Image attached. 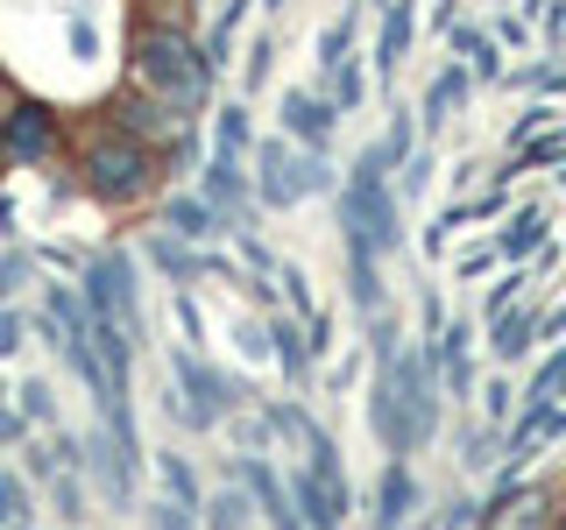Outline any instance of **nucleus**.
I'll use <instances>...</instances> for the list:
<instances>
[{
	"label": "nucleus",
	"mask_w": 566,
	"mask_h": 530,
	"mask_svg": "<svg viewBox=\"0 0 566 530\" xmlns=\"http://www.w3.org/2000/svg\"><path fill=\"white\" fill-rule=\"evenodd\" d=\"M368 424L389 453H418L432 446L439 432V353L432 347H397L382 353V375H376V396H368Z\"/></svg>",
	"instance_id": "obj_1"
},
{
	"label": "nucleus",
	"mask_w": 566,
	"mask_h": 530,
	"mask_svg": "<svg viewBox=\"0 0 566 530\" xmlns=\"http://www.w3.org/2000/svg\"><path fill=\"white\" fill-rule=\"evenodd\" d=\"M128 71H135L142 93H149L156 106H170L177 120H191V114L212 99V57L191 43L185 29H142Z\"/></svg>",
	"instance_id": "obj_2"
},
{
	"label": "nucleus",
	"mask_w": 566,
	"mask_h": 530,
	"mask_svg": "<svg viewBox=\"0 0 566 530\" xmlns=\"http://www.w3.org/2000/svg\"><path fill=\"white\" fill-rule=\"evenodd\" d=\"M340 234L347 247H368V255H397L403 247V205L397 184H389V149H361L354 177L340 184Z\"/></svg>",
	"instance_id": "obj_3"
},
{
	"label": "nucleus",
	"mask_w": 566,
	"mask_h": 530,
	"mask_svg": "<svg viewBox=\"0 0 566 530\" xmlns=\"http://www.w3.org/2000/svg\"><path fill=\"white\" fill-rule=\"evenodd\" d=\"M78 177H85V191H93V199H106V205H135L142 191L156 184V149H149L142 135H128V128H106V135L85 141Z\"/></svg>",
	"instance_id": "obj_4"
},
{
	"label": "nucleus",
	"mask_w": 566,
	"mask_h": 530,
	"mask_svg": "<svg viewBox=\"0 0 566 530\" xmlns=\"http://www.w3.org/2000/svg\"><path fill=\"white\" fill-rule=\"evenodd\" d=\"M248 389H234L220 375V368H206L191 347H170V417L185 424V432H212Z\"/></svg>",
	"instance_id": "obj_5"
},
{
	"label": "nucleus",
	"mask_w": 566,
	"mask_h": 530,
	"mask_svg": "<svg viewBox=\"0 0 566 530\" xmlns=\"http://www.w3.org/2000/svg\"><path fill=\"white\" fill-rule=\"evenodd\" d=\"M85 305H93L106 326H120L128 340H142V283H135V262L120 247L85 262Z\"/></svg>",
	"instance_id": "obj_6"
},
{
	"label": "nucleus",
	"mask_w": 566,
	"mask_h": 530,
	"mask_svg": "<svg viewBox=\"0 0 566 530\" xmlns=\"http://www.w3.org/2000/svg\"><path fill=\"white\" fill-rule=\"evenodd\" d=\"M50 149H57V114H50V106L22 99L0 120V170H29V163H43Z\"/></svg>",
	"instance_id": "obj_7"
},
{
	"label": "nucleus",
	"mask_w": 566,
	"mask_h": 530,
	"mask_svg": "<svg viewBox=\"0 0 566 530\" xmlns=\"http://www.w3.org/2000/svg\"><path fill=\"white\" fill-rule=\"evenodd\" d=\"M474 530H559V495L545 488V481L503 488V495L482 509V523H474Z\"/></svg>",
	"instance_id": "obj_8"
},
{
	"label": "nucleus",
	"mask_w": 566,
	"mask_h": 530,
	"mask_svg": "<svg viewBox=\"0 0 566 530\" xmlns=\"http://www.w3.org/2000/svg\"><path fill=\"white\" fill-rule=\"evenodd\" d=\"M291 495H297V517H305L312 530H347V481L340 474L291 467Z\"/></svg>",
	"instance_id": "obj_9"
},
{
	"label": "nucleus",
	"mask_w": 566,
	"mask_h": 530,
	"mask_svg": "<svg viewBox=\"0 0 566 530\" xmlns=\"http://www.w3.org/2000/svg\"><path fill=\"white\" fill-rule=\"evenodd\" d=\"M241 488L255 495V509H262V517H270L276 530H312L305 517H297V495H291V481H283V474H276L262 453H248V459H241Z\"/></svg>",
	"instance_id": "obj_10"
},
{
	"label": "nucleus",
	"mask_w": 566,
	"mask_h": 530,
	"mask_svg": "<svg viewBox=\"0 0 566 530\" xmlns=\"http://www.w3.org/2000/svg\"><path fill=\"white\" fill-rule=\"evenodd\" d=\"M566 432V411H559V403H524V417L517 424H510V438H503V453H510V467H524V459L531 453H538V446H553V438Z\"/></svg>",
	"instance_id": "obj_11"
},
{
	"label": "nucleus",
	"mask_w": 566,
	"mask_h": 530,
	"mask_svg": "<svg viewBox=\"0 0 566 530\" xmlns=\"http://www.w3.org/2000/svg\"><path fill=\"white\" fill-rule=\"evenodd\" d=\"M333 114H340V106L318 99V93H283V135L318 149V156H326V141H333Z\"/></svg>",
	"instance_id": "obj_12"
},
{
	"label": "nucleus",
	"mask_w": 566,
	"mask_h": 530,
	"mask_svg": "<svg viewBox=\"0 0 566 530\" xmlns=\"http://www.w3.org/2000/svg\"><path fill=\"white\" fill-rule=\"evenodd\" d=\"M220 212H212V199H206V191H170V199H164V234L170 241H212V234H220Z\"/></svg>",
	"instance_id": "obj_13"
},
{
	"label": "nucleus",
	"mask_w": 566,
	"mask_h": 530,
	"mask_svg": "<svg viewBox=\"0 0 566 530\" xmlns=\"http://www.w3.org/2000/svg\"><path fill=\"white\" fill-rule=\"evenodd\" d=\"M418 509V474L403 467V459H389L382 467V488H376V530H403Z\"/></svg>",
	"instance_id": "obj_14"
},
{
	"label": "nucleus",
	"mask_w": 566,
	"mask_h": 530,
	"mask_svg": "<svg viewBox=\"0 0 566 530\" xmlns=\"http://www.w3.org/2000/svg\"><path fill=\"white\" fill-rule=\"evenodd\" d=\"M255 199L262 205H297V191H291V135H283V141H262V149H255Z\"/></svg>",
	"instance_id": "obj_15"
},
{
	"label": "nucleus",
	"mask_w": 566,
	"mask_h": 530,
	"mask_svg": "<svg viewBox=\"0 0 566 530\" xmlns=\"http://www.w3.org/2000/svg\"><path fill=\"white\" fill-rule=\"evenodd\" d=\"M468 340H474V332H468V318H453V326H439V375H447V389H453V396H474V353H468Z\"/></svg>",
	"instance_id": "obj_16"
},
{
	"label": "nucleus",
	"mask_w": 566,
	"mask_h": 530,
	"mask_svg": "<svg viewBox=\"0 0 566 530\" xmlns=\"http://www.w3.org/2000/svg\"><path fill=\"white\" fill-rule=\"evenodd\" d=\"M411 35H418V8H411V0H389L382 35H376V71H397L403 50H411Z\"/></svg>",
	"instance_id": "obj_17"
},
{
	"label": "nucleus",
	"mask_w": 566,
	"mask_h": 530,
	"mask_svg": "<svg viewBox=\"0 0 566 530\" xmlns=\"http://www.w3.org/2000/svg\"><path fill=\"white\" fill-rule=\"evenodd\" d=\"M453 57L474 71V78H503V50H495V35L489 29H474V22H453Z\"/></svg>",
	"instance_id": "obj_18"
},
{
	"label": "nucleus",
	"mask_w": 566,
	"mask_h": 530,
	"mask_svg": "<svg viewBox=\"0 0 566 530\" xmlns=\"http://www.w3.org/2000/svg\"><path fill=\"white\" fill-rule=\"evenodd\" d=\"M545 205H524V212H510V226L495 234V247H503V262H524V255H545Z\"/></svg>",
	"instance_id": "obj_19"
},
{
	"label": "nucleus",
	"mask_w": 566,
	"mask_h": 530,
	"mask_svg": "<svg viewBox=\"0 0 566 530\" xmlns=\"http://www.w3.org/2000/svg\"><path fill=\"white\" fill-rule=\"evenodd\" d=\"M468 78H474V71L468 64H453V71H439V78H432V93H424V128H447V120H453V106L460 99H468Z\"/></svg>",
	"instance_id": "obj_20"
},
{
	"label": "nucleus",
	"mask_w": 566,
	"mask_h": 530,
	"mask_svg": "<svg viewBox=\"0 0 566 530\" xmlns=\"http://www.w3.org/2000/svg\"><path fill=\"white\" fill-rule=\"evenodd\" d=\"M382 255H368V247H347V290H354V311L376 318L382 311V276H376Z\"/></svg>",
	"instance_id": "obj_21"
},
{
	"label": "nucleus",
	"mask_w": 566,
	"mask_h": 530,
	"mask_svg": "<svg viewBox=\"0 0 566 530\" xmlns=\"http://www.w3.org/2000/svg\"><path fill=\"white\" fill-rule=\"evenodd\" d=\"M531 347H538V318H531V311H503V318H495V340H489L495 361H524Z\"/></svg>",
	"instance_id": "obj_22"
},
{
	"label": "nucleus",
	"mask_w": 566,
	"mask_h": 530,
	"mask_svg": "<svg viewBox=\"0 0 566 530\" xmlns=\"http://www.w3.org/2000/svg\"><path fill=\"white\" fill-rule=\"evenodd\" d=\"M270 340H276V361H283V375H291L297 389L312 382V340H297V326L291 318H270Z\"/></svg>",
	"instance_id": "obj_23"
},
{
	"label": "nucleus",
	"mask_w": 566,
	"mask_h": 530,
	"mask_svg": "<svg viewBox=\"0 0 566 530\" xmlns=\"http://www.w3.org/2000/svg\"><path fill=\"white\" fill-rule=\"evenodd\" d=\"M248 106L234 99V106H220V120H212V156H220V163H241V149H248Z\"/></svg>",
	"instance_id": "obj_24"
},
{
	"label": "nucleus",
	"mask_w": 566,
	"mask_h": 530,
	"mask_svg": "<svg viewBox=\"0 0 566 530\" xmlns=\"http://www.w3.org/2000/svg\"><path fill=\"white\" fill-rule=\"evenodd\" d=\"M156 474H164V502L206 509V502H199V474H191V459H185V453H156Z\"/></svg>",
	"instance_id": "obj_25"
},
{
	"label": "nucleus",
	"mask_w": 566,
	"mask_h": 530,
	"mask_svg": "<svg viewBox=\"0 0 566 530\" xmlns=\"http://www.w3.org/2000/svg\"><path fill=\"white\" fill-rule=\"evenodd\" d=\"M248 509H255V495H248L241 481H234V488H220V495L206 502V530H241V523H248Z\"/></svg>",
	"instance_id": "obj_26"
},
{
	"label": "nucleus",
	"mask_w": 566,
	"mask_h": 530,
	"mask_svg": "<svg viewBox=\"0 0 566 530\" xmlns=\"http://www.w3.org/2000/svg\"><path fill=\"white\" fill-rule=\"evenodd\" d=\"M241 22H248V0H227V8H220V22H212V35H206V57H212V71L227 64V50H234Z\"/></svg>",
	"instance_id": "obj_27"
},
{
	"label": "nucleus",
	"mask_w": 566,
	"mask_h": 530,
	"mask_svg": "<svg viewBox=\"0 0 566 530\" xmlns=\"http://www.w3.org/2000/svg\"><path fill=\"white\" fill-rule=\"evenodd\" d=\"M291 191H297V199H318V191H333V170H326V156H318V149L291 156Z\"/></svg>",
	"instance_id": "obj_28"
},
{
	"label": "nucleus",
	"mask_w": 566,
	"mask_h": 530,
	"mask_svg": "<svg viewBox=\"0 0 566 530\" xmlns=\"http://www.w3.org/2000/svg\"><path fill=\"white\" fill-rule=\"evenodd\" d=\"M538 163H566V135H545V141H517V163L510 170H538ZM503 170V177H510Z\"/></svg>",
	"instance_id": "obj_29"
},
{
	"label": "nucleus",
	"mask_w": 566,
	"mask_h": 530,
	"mask_svg": "<svg viewBox=\"0 0 566 530\" xmlns=\"http://www.w3.org/2000/svg\"><path fill=\"white\" fill-rule=\"evenodd\" d=\"M424 177H432V156L411 149V156L397 163V199H424Z\"/></svg>",
	"instance_id": "obj_30"
},
{
	"label": "nucleus",
	"mask_w": 566,
	"mask_h": 530,
	"mask_svg": "<svg viewBox=\"0 0 566 530\" xmlns=\"http://www.w3.org/2000/svg\"><path fill=\"white\" fill-rule=\"evenodd\" d=\"M347 43H354V14H340V22H333L326 35H318V64H347Z\"/></svg>",
	"instance_id": "obj_31"
},
{
	"label": "nucleus",
	"mask_w": 566,
	"mask_h": 530,
	"mask_svg": "<svg viewBox=\"0 0 566 530\" xmlns=\"http://www.w3.org/2000/svg\"><path fill=\"white\" fill-rule=\"evenodd\" d=\"M361 93H368L361 64H333V106H361Z\"/></svg>",
	"instance_id": "obj_32"
},
{
	"label": "nucleus",
	"mask_w": 566,
	"mask_h": 530,
	"mask_svg": "<svg viewBox=\"0 0 566 530\" xmlns=\"http://www.w3.org/2000/svg\"><path fill=\"white\" fill-rule=\"evenodd\" d=\"M22 417H29V424H50V417H57V396H50V382H22Z\"/></svg>",
	"instance_id": "obj_33"
},
{
	"label": "nucleus",
	"mask_w": 566,
	"mask_h": 530,
	"mask_svg": "<svg viewBox=\"0 0 566 530\" xmlns=\"http://www.w3.org/2000/svg\"><path fill=\"white\" fill-rule=\"evenodd\" d=\"M29 517V488L14 474H0V523H22Z\"/></svg>",
	"instance_id": "obj_34"
},
{
	"label": "nucleus",
	"mask_w": 566,
	"mask_h": 530,
	"mask_svg": "<svg viewBox=\"0 0 566 530\" xmlns=\"http://www.w3.org/2000/svg\"><path fill=\"white\" fill-rule=\"evenodd\" d=\"M57 517H64V523H78V517H85V488H78V474H57Z\"/></svg>",
	"instance_id": "obj_35"
},
{
	"label": "nucleus",
	"mask_w": 566,
	"mask_h": 530,
	"mask_svg": "<svg viewBox=\"0 0 566 530\" xmlns=\"http://www.w3.org/2000/svg\"><path fill=\"white\" fill-rule=\"evenodd\" d=\"M460 459H468V474H482L495 459V432H468V438H460Z\"/></svg>",
	"instance_id": "obj_36"
},
{
	"label": "nucleus",
	"mask_w": 566,
	"mask_h": 530,
	"mask_svg": "<svg viewBox=\"0 0 566 530\" xmlns=\"http://www.w3.org/2000/svg\"><path fill=\"white\" fill-rule=\"evenodd\" d=\"M553 106H524V114H517V128H510V141H524V135H538V128H553Z\"/></svg>",
	"instance_id": "obj_37"
},
{
	"label": "nucleus",
	"mask_w": 566,
	"mask_h": 530,
	"mask_svg": "<svg viewBox=\"0 0 566 530\" xmlns=\"http://www.w3.org/2000/svg\"><path fill=\"white\" fill-rule=\"evenodd\" d=\"M156 530H199V517L185 502H156Z\"/></svg>",
	"instance_id": "obj_38"
},
{
	"label": "nucleus",
	"mask_w": 566,
	"mask_h": 530,
	"mask_svg": "<svg viewBox=\"0 0 566 530\" xmlns=\"http://www.w3.org/2000/svg\"><path fill=\"white\" fill-rule=\"evenodd\" d=\"M495 262H503V247L489 241V247H474V255H460V276H489Z\"/></svg>",
	"instance_id": "obj_39"
},
{
	"label": "nucleus",
	"mask_w": 566,
	"mask_h": 530,
	"mask_svg": "<svg viewBox=\"0 0 566 530\" xmlns=\"http://www.w3.org/2000/svg\"><path fill=\"white\" fill-rule=\"evenodd\" d=\"M517 290H524V276H503V283H495V290H489V318H503L510 305H517Z\"/></svg>",
	"instance_id": "obj_40"
},
{
	"label": "nucleus",
	"mask_w": 566,
	"mask_h": 530,
	"mask_svg": "<svg viewBox=\"0 0 566 530\" xmlns=\"http://www.w3.org/2000/svg\"><path fill=\"white\" fill-rule=\"evenodd\" d=\"M14 347H22V318H14V311H0V361H8Z\"/></svg>",
	"instance_id": "obj_41"
},
{
	"label": "nucleus",
	"mask_w": 566,
	"mask_h": 530,
	"mask_svg": "<svg viewBox=\"0 0 566 530\" xmlns=\"http://www.w3.org/2000/svg\"><path fill=\"white\" fill-rule=\"evenodd\" d=\"M8 438H14V446L29 438V417H22V411H0V446H8Z\"/></svg>",
	"instance_id": "obj_42"
},
{
	"label": "nucleus",
	"mask_w": 566,
	"mask_h": 530,
	"mask_svg": "<svg viewBox=\"0 0 566 530\" xmlns=\"http://www.w3.org/2000/svg\"><path fill=\"white\" fill-rule=\"evenodd\" d=\"M22 276H29V262H22V255H8V262H0V297H8Z\"/></svg>",
	"instance_id": "obj_43"
},
{
	"label": "nucleus",
	"mask_w": 566,
	"mask_h": 530,
	"mask_svg": "<svg viewBox=\"0 0 566 530\" xmlns=\"http://www.w3.org/2000/svg\"><path fill=\"white\" fill-rule=\"evenodd\" d=\"M14 114V85H8V71H0V120Z\"/></svg>",
	"instance_id": "obj_44"
},
{
	"label": "nucleus",
	"mask_w": 566,
	"mask_h": 530,
	"mask_svg": "<svg viewBox=\"0 0 566 530\" xmlns=\"http://www.w3.org/2000/svg\"><path fill=\"white\" fill-rule=\"evenodd\" d=\"M553 85H559V93H566V64H553Z\"/></svg>",
	"instance_id": "obj_45"
},
{
	"label": "nucleus",
	"mask_w": 566,
	"mask_h": 530,
	"mask_svg": "<svg viewBox=\"0 0 566 530\" xmlns=\"http://www.w3.org/2000/svg\"><path fill=\"white\" fill-rule=\"evenodd\" d=\"M553 389H559V396H566V375H559V382H553Z\"/></svg>",
	"instance_id": "obj_46"
},
{
	"label": "nucleus",
	"mask_w": 566,
	"mask_h": 530,
	"mask_svg": "<svg viewBox=\"0 0 566 530\" xmlns=\"http://www.w3.org/2000/svg\"><path fill=\"white\" fill-rule=\"evenodd\" d=\"M262 8H283V0H262Z\"/></svg>",
	"instance_id": "obj_47"
},
{
	"label": "nucleus",
	"mask_w": 566,
	"mask_h": 530,
	"mask_svg": "<svg viewBox=\"0 0 566 530\" xmlns=\"http://www.w3.org/2000/svg\"><path fill=\"white\" fill-rule=\"evenodd\" d=\"M559 184H566V163H559Z\"/></svg>",
	"instance_id": "obj_48"
},
{
	"label": "nucleus",
	"mask_w": 566,
	"mask_h": 530,
	"mask_svg": "<svg viewBox=\"0 0 566 530\" xmlns=\"http://www.w3.org/2000/svg\"><path fill=\"white\" fill-rule=\"evenodd\" d=\"M0 396H8V389H0Z\"/></svg>",
	"instance_id": "obj_49"
}]
</instances>
